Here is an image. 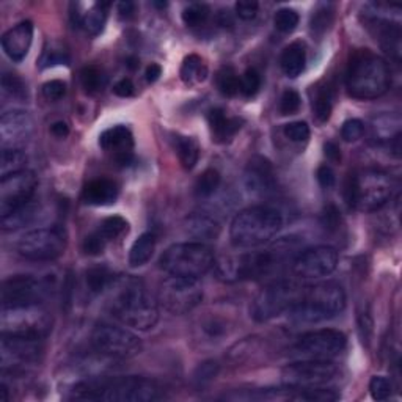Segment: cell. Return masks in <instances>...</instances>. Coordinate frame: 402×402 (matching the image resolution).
Here are the masks:
<instances>
[{"mask_svg":"<svg viewBox=\"0 0 402 402\" xmlns=\"http://www.w3.org/2000/svg\"><path fill=\"white\" fill-rule=\"evenodd\" d=\"M105 292L109 311L125 326L145 331L158 324V302L140 278L134 275L113 277Z\"/></svg>","mask_w":402,"mask_h":402,"instance_id":"obj_1","label":"cell"},{"mask_svg":"<svg viewBox=\"0 0 402 402\" xmlns=\"http://www.w3.org/2000/svg\"><path fill=\"white\" fill-rule=\"evenodd\" d=\"M73 398L107 402H151L162 398L160 386L150 378L128 376L110 381H83L73 386Z\"/></svg>","mask_w":402,"mask_h":402,"instance_id":"obj_2","label":"cell"},{"mask_svg":"<svg viewBox=\"0 0 402 402\" xmlns=\"http://www.w3.org/2000/svg\"><path fill=\"white\" fill-rule=\"evenodd\" d=\"M391 71L381 56L368 49L354 52L346 73V88L355 99H377L390 90Z\"/></svg>","mask_w":402,"mask_h":402,"instance_id":"obj_3","label":"cell"},{"mask_svg":"<svg viewBox=\"0 0 402 402\" xmlns=\"http://www.w3.org/2000/svg\"><path fill=\"white\" fill-rule=\"evenodd\" d=\"M282 227V214L274 207L252 206L239 212L231 222L230 237L239 249H254L272 241Z\"/></svg>","mask_w":402,"mask_h":402,"instance_id":"obj_4","label":"cell"},{"mask_svg":"<svg viewBox=\"0 0 402 402\" xmlns=\"http://www.w3.org/2000/svg\"><path fill=\"white\" fill-rule=\"evenodd\" d=\"M346 308V292L341 284L335 282H322L306 286L302 297L294 305L289 318L296 322L316 324L335 318Z\"/></svg>","mask_w":402,"mask_h":402,"instance_id":"obj_5","label":"cell"},{"mask_svg":"<svg viewBox=\"0 0 402 402\" xmlns=\"http://www.w3.org/2000/svg\"><path fill=\"white\" fill-rule=\"evenodd\" d=\"M393 181L388 173L377 168H363L351 176L347 185L349 206L360 212H374L388 203Z\"/></svg>","mask_w":402,"mask_h":402,"instance_id":"obj_6","label":"cell"},{"mask_svg":"<svg viewBox=\"0 0 402 402\" xmlns=\"http://www.w3.org/2000/svg\"><path fill=\"white\" fill-rule=\"evenodd\" d=\"M0 330H2V336L43 341L52 330V316L41 304L2 306Z\"/></svg>","mask_w":402,"mask_h":402,"instance_id":"obj_7","label":"cell"},{"mask_svg":"<svg viewBox=\"0 0 402 402\" xmlns=\"http://www.w3.org/2000/svg\"><path fill=\"white\" fill-rule=\"evenodd\" d=\"M215 257L210 245L203 242L175 244L162 253L160 269L173 277L200 278L214 267Z\"/></svg>","mask_w":402,"mask_h":402,"instance_id":"obj_8","label":"cell"},{"mask_svg":"<svg viewBox=\"0 0 402 402\" xmlns=\"http://www.w3.org/2000/svg\"><path fill=\"white\" fill-rule=\"evenodd\" d=\"M304 286L292 280H277L264 286L253 299L250 306L252 318L257 322H267L297 304Z\"/></svg>","mask_w":402,"mask_h":402,"instance_id":"obj_9","label":"cell"},{"mask_svg":"<svg viewBox=\"0 0 402 402\" xmlns=\"http://www.w3.org/2000/svg\"><path fill=\"white\" fill-rule=\"evenodd\" d=\"M91 344L96 352L110 359H133L142 352L140 338L130 330L109 322L96 324L91 331Z\"/></svg>","mask_w":402,"mask_h":402,"instance_id":"obj_10","label":"cell"},{"mask_svg":"<svg viewBox=\"0 0 402 402\" xmlns=\"http://www.w3.org/2000/svg\"><path fill=\"white\" fill-rule=\"evenodd\" d=\"M158 299L168 313L185 314L201 304L203 288L198 278L170 275L162 282Z\"/></svg>","mask_w":402,"mask_h":402,"instance_id":"obj_11","label":"cell"},{"mask_svg":"<svg viewBox=\"0 0 402 402\" xmlns=\"http://www.w3.org/2000/svg\"><path fill=\"white\" fill-rule=\"evenodd\" d=\"M66 242V233L61 228H38L21 237L18 252L30 261H53L65 253Z\"/></svg>","mask_w":402,"mask_h":402,"instance_id":"obj_12","label":"cell"},{"mask_svg":"<svg viewBox=\"0 0 402 402\" xmlns=\"http://www.w3.org/2000/svg\"><path fill=\"white\" fill-rule=\"evenodd\" d=\"M347 339L343 331L322 329L308 331L294 344V355L302 360H331L341 355L346 349Z\"/></svg>","mask_w":402,"mask_h":402,"instance_id":"obj_13","label":"cell"},{"mask_svg":"<svg viewBox=\"0 0 402 402\" xmlns=\"http://www.w3.org/2000/svg\"><path fill=\"white\" fill-rule=\"evenodd\" d=\"M336 366L330 360H300L284 366L282 382L289 388H316L335 381Z\"/></svg>","mask_w":402,"mask_h":402,"instance_id":"obj_14","label":"cell"},{"mask_svg":"<svg viewBox=\"0 0 402 402\" xmlns=\"http://www.w3.org/2000/svg\"><path fill=\"white\" fill-rule=\"evenodd\" d=\"M38 177L32 170L9 175L0 180V215H9L32 201Z\"/></svg>","mask_w":402,"mask_h":402,"instance_id":"obj_15","label":"cell"},{"mask_svg":"<svg viewBox=\"0 0 402 402\" xmlns=\"http://www.w3.org/2000/svg\"><path fill=\"white\" fill-rule=\"evenodd\" d=\"M338 252L330 245L311 247L302 252L292 261V272L302 280H318L335 272L338 266Z\"/></svg>","mask_w":402,"mask_h":402,"instance_id":"obj_16","label":"cell"},{"mask_svg":"<svg viewBox=\"0 0 402 402\" xmlns=\"http://www.w3.org/2000/svg\"><path fill=\"white\" fill-rule=\"evenodd\" d=\"M51 286L46 280L32 275H14L2 284V306L43 304Z\"/></svg>","mask_w":402,"mask_h":402,"instance_id":"obj_17","label":"cell"},{"mask_svg":"<svg viewBox=\"0 0 402 402\" xmlns=\"http://www.w3.org/2000/svg\"><path fill=\"white\" fill-rule=\"evenodd\" d=\"M41 352V339L2 336V341H0V363L4 371L22 369L34 365L40 359Z\"/></svg>","mask_w":402,"mask_h":402,"instance_id":"obj_18","label":"cell"},{"mask_svg":"<svg viewBox=\"0 0 402 402\" xmlns=\"http://www.w3.org/2000/svg\"><path fill=\"white\" fill-rule=\"evenodd\" d=\"M34 134V120L24 110H10L0 118L2 150H22Z\"/></svg>","mask_w":402,"mask_h":402,"instance_id":"obj_19","label":"cell"},{"mask_svg":"<svg viewBox=\"0 0 402 402\" xmlns=\"http://www.w3.org/2000/svg\"><path fill=\"white\" fill-rule=\"evenodd\" d=\"M99 146L107 154H110L112 159L117 162V164L123 167L133 164L134 137L129 128L117 125L105 129L99 137Z\"/></svg>","mask_w":402,"mask_h":402,"instance_id":"obj_20","label":"cell"},{"mask_svg":"<svg viewBox=\"0 0 402 402\" xmlns=\"http://www.w3.org/2000/svg\"><path fill=\"white\" fill-rule=\"evenodd\" d=\"M34 41V24L30 21L19 22L2 36V48L13 61H21L27 57Z\"/></svg>","mask_w":402,"mask_h":402,"instance_id":"obj_21","label":"cell"},{"mask_svg":"<svg viewBox=\"0 0 402 402\" xmlns=\"http://www.w3.org/2000/svg\"><path fill=\"white\" fill-rule=\"evenodd\" d=\"M245 182L247 187L253 192L264 193L267 190H272L275 184L272 164L264 158H253L249 162V167H247Z\"/></svg>","mask_w":402,"mask_h":402,"instance_id":"obj_22","label":"cell"},{"mask_svg":"<svg viewBox=\"0 0 402 402\" xmlns=\"http://www.w3.org/2000/svg\"><path fill=\"white\" fill-rule=\"evenodd\" d=\"M118 198V185L107 177L93 180L82 190V200L91 206H109Z\"/></svg>","mask_w":402,"mask_h":402,"instance_id":"obj_23","label":"cell"},{"mask_svg":"<svg viewBox=\"0 0 402 402\" xmlns=\"http://www.w3.org/2000/svg\"><path fill=\"white\" fill-rule=\"evenodd\" d=\"M184 230L190 237L197 239L195 242L203 244L207 241H215L220 234L219 222L203 212H193L189 217H185Z\"/></svg>","mask_w":402,"mask_h":402,"instance_id":"obj_24","label":"cell"},{"mask_svg":"<svg viewBox=\"0 0 402 402\" xmlns=\"http://www.w3.org/2000/svg\"><path fill=\"white\" fill-rule=\"evenodd\" d=\"M109 6L110 4L107 2H98L90 6L85 13H73L74 22L79 27H82L88 35L96 36L103 32V29L105 26L107 10H109Z\"/></svg>","mask_w":402,"mask_h":402,"instance_id":"obj_25","label":"cell"},{"mask_svg":"<svg viewBox=\"0 0 402 402\" xmlns=\"http://www.w3.org/2000/svg\"><path fill=\"white\" fill-rule=\"evenodd\" d=\"M207 123H210L212 140L219 143L228 142L239 129H241V121L237 118H228L225 110L212 109L207 113Z\"/></svg>","mask_w":402,"mask_h":402,"instance_id":"obj_26","label":"cell"},{"mask_svg":"<svg viewBox=\"0 0 402 402\" xmlns=\"http://www.w3.org/2000/svg\"><path fill=\"white\" fill-rule=\"evenodd\" d=\"M306 63V52L304 44L300 43H292L286 48L282 53L280 65L283 73L294 79V77H299L305 69Z\"/></svg>","mask_w":402,"mask_h":402,"instance_id":"obj_27","label":"cell"},{"mask_svg":"<svg viewBox=\"0 0 402 402\" xmlns=\"http://www.w3.org/2000/svg\"><path fill=\"white\" fill-rule=\"evenodd\" d=\"M154 250H156V236L153 233H143L130 247L129 264L133 267L145 266L153 258Z\"/></svg>","mask_w":402,"mask_h":402,"instance_id":"obj_28","label":"cell"},{"mask_svg":"<svg viewBox=\"0 0 402 402\" xmlns=\"http://www.w3.org/2000/svg\"><path fill=\"white\" fill-rule=\"evenodd\" d=\"M180 76L181 81L185 85H190L192 87V85H197L206 79L207 66L200 56H197V53H190V56L185 57L182 61Z\"/></svg>","mask_w":402,"mask_h":402,"instance_id":"obj_29","label":"cell"},{"mask_svg":"<svg viewBox=\"0 0 402 402\" xmlns=\"http://www.w3.org/2000/svg\"><path fill=\"white\" fill-rule=\"evenodd\" d=\"M175 150L177 154V159H180L181 165L185 170H192L197 165L200 158V145L195 138L187 135H176Z\"/></svg>","mask_w":402,"mask_h":402,"instance_id":"obj_30","label":"cell"},{"mask_svg":"<svg viewBox=\"0 0 402 402\" xmlns=\"http://www.w3.org/2000/svg\"><path fill=\"white\" fill-rule=\"evenodd\" d=\"M36 214H38V206L30 201V203L19 207V210H16V211H13L11 214L4 215V217H2V228L5 231L19 230L22 227L29 225V223L35 219Z\"/></svg>","mask_w":402,"mask_h":402,"instance_id":"obj_31","label":"cell"},{"mask_svg":"<svg viewBox=\"0 0 402 402\" xmlns=\"http://www.w3.org/2000/svg\"><path fill=\"white\" fill-rule=\"evenodd\" d=\"M289 388V386H288ZM288 398L292 401H308V402H330L339 399V394L326 386H316V388H289Z\"/></svg>","mask_w":402,"mask_h":402,"instance_id":"obj_32","label":"cell"},{"mask_svg":"<svg viewBox=\"0 0 402 402\" xmlns=\"http://www.w3.org/2000/svg\"><path fill=\"white\" fill-rule=\"evenodd\" d=\"M27 156L22 150H2L0 156V176L5 177L13 173L27 170Z\"/></svg>","mask_w":402,"mask_h":402,"instance_id":"obj_33","label":"cell"},{"mask_svg":"<svg viewBox=\"0 0 402 402\" xmlns=\"http://www.w3.org/2000/svg\"><path fill=\"white\" fill-rule=\"evenodd\" d=\"M215 82L223 96L233 98L241 91V76H237L233 66H223L215 76Z\"/></svg>","mask_w":402,"mask_h":402,"instance_id":"obj_34","label":"cell"},{"mask_svg":"<svg viewBox=\"0 0 402 402\" xmlns=\"http://www.w3.org/2000/svg\"><path fill=\"white\" fill-rule=\"evenodd\" d=\"M81 83L87 93H98L105 87L107 77L98 66H85L81 71Z\"/></svg>","mask_w":402,"mask_h":402,"instance_id":"obj_35","label":"cell"},{"mask_svg":"<svg viewBox=\"0 0 402 402\" xmlns=\"http://www.w3.org/2000/svg\"><path fill=\"white\" fill-rule=\"evenodd\" d=\"M220 182H222V177L217 170H214V168L206 170V172L201 173V176L197 180V184H195L197 197L207 198V197L214 195L215 190L219 189Z\"/></svg>","mask_w":402,"mask_h":402,"instance_id":"obj_36","label":"cell"},{"mask_svg":"<svg viewBox=\"0 0 402 402\" xmlns=\"http://www.w3.org/2000/svg\"><path fill=\"white\" fill-rule=\"evenodd\" d=\"M128 228L129 223L125 219L120 217V215H113V217H107L103 223H100L98 233L105 239L107 244H109L110 241H115V239H118L125 233H128Z\"/></svg>","mask_w":402,"mask_h":402,"instance_id":"obj_37","label":"cell"},{"mask_svg":"<svg viewBox=\"0 0 402 402\" xmlns=\"http://www.w3.org/2000/svg\"><path fill=\"white\" fill-rule=\"evenodd\" d=\"M313 113L318 123H327L331 115V91L329 87H322L316 91L313 100Z\"/></svg>","mask_w":402,"mask_h":402,"instance_id":"obj_38","label":"cell"},{"mask_svg":"<svg viewBox=\"0 0 402 402\" xmlns=\"http://www.w3.org/2000/svg\"><path fill=\"white\" fill-rule=\"evenodd\" d=\"M113 277L109 269L107 267H93L87 272V284H88V289L93 294H100V292H105L107 288H109V284L112 283Z\"/></svg>","mask_w":402,"mask_h":402,"instance_id":"obj_39","label":"cell"},{"mask_svg":"<svg viewBox=\"0 0 402 402\" xmlns=\"http://www.w3.org/2000/svg\"><path fill=\"white\" fill-rule=\"evenodd\" d=\"M210 6L205 4H192L182 11V22L187 27H198L210 18Z\"/></svg>","mask_w":402,"mask_h":402,"instance_id":"obj_40","label":"cell"},{"mask_svg":"<svg viewBox=\"0 0 402 402\" xmlns=\"http://www.w3.org/2000/svg\"><path fill=\"white\" fill-rule=\"evenodd\" d=\"M299 14L296 10H291V9H282L275 13V18H274V24L277 27L278 32L282 34H291L294 30L297 29L299 26Z\"/></svg>","mask_w":402,"mask_h":402,"instance_id":"obj_41","label":"cell"},{"mask_svg":"<svg viewBox=\"0 0 402 402\" xmlns=\"http://www.w3.org/2000/svg\"><path fill=\"white\" fill-rule=\"evenodd\" d=\"M331 21H334V10L330 9V5H319L318 9L313 11L311 16V30L314 34H324L330 27Z\"/></svg>","mask_w":402,"mask_h":402,"instance_id":"obj_42","label":"cell"},{"mask_svg":"<svg viewBox=\"0 0 402 402\" xmlns=\"http://www.w3.org/2000/svg\"><path fill=\"white\" fill-rule=\"evenodd\" d=\"M2 90H4L5 95H9L11 98H16V99H26L27 98L26 83L22 82V79H19L16 74L5 73L2 76Z\"/></svg>","mask_w":402,"mask_h":402,"instance_id":"obj_43","label":"cell"},{"mask_svg":"<svg viewBox=\"0 0 402 402\" xmlns=\"http://www.w3.org/2000/svg\"><path fill=\"white\" fill-rule=\"evenodd\" d=\"M217 374H219L217 361L207 360L205 363H201V365L195 369V373H193V382H195L198 388H203V386H206L207 383H211Z\"/></svg>","mask_w":402,"mask_h":402,"instance_id":"obj_44","label":"cell"},{"mask_svg":"<svg viewBox=\"0 0 402 402\" xmlns=\"http://www.w3.org/2000/svg\"><path fill=\"white\" fill-rule=\"evenodd\" d=\"M369 391L371 396L376 401H386L390 399L393 393V383L388 377L383 376H374L369 382Z\"/></svg>","mask_w":402,"mask_h":402,"instance_id":"obj_45","label":"cell"},{"mask_svg":"<svg viewBox=\"0 0 402 402\" xmlns=\"http://www.w3.org/2000/svg\"><path fill=\"white\" fill-rule=\"evenodd\" d=\"M261 88V74L254 68L245 69V73L241 76V93L247 98H252L257 95Z\"/></svg>","mask_w":402,"mask_h":402,"instance_id":"obj_46","label":"cell"},{"mask_svg":"<svg viewBox=\"0 0 402 402\" xmlns=\"http://www.w3.org/2000/svg\"><path fill=\"white\" fill-rule=\"evenodd\" d=\"M302 99L296 90H286L280 99V113L282 115H294L300 109Z\"/></svg>","mask_w":402,"mask_h":402,"instance_id":"obj_47","label":"cell"},{"mask_svg":"<svg viewBox=\"0 0 402 402\" xmlns=\"http://www.w3.org/2000/svg\"><path fill=\"white\" fill-rule=\"evenodd\" d=\"M284 135L292 142H305L310 137V128L305 121H294L284 126Z\"/></svg>","mask_w":402,"mask_h":402,"instance_id":"obj_48","label":"cell"},{"mask_svg":"<svg viewBox=\"0 0 402 402\" xmlns=\"http://www.w3.org/2000/svg\"><path fill=\"white\" fill-rule=\"evenodd\" d=\"M365 134V125H363L361 120L352 118L344 121V125L341 128V137L346 142H357L359 138Z\"/></svg>","mask_w":402,"mask_h":402,"instance_id":"obj_49","label":"cell"},{"mask_svg":"<svg viewBox=\"0 0 402 402\" xmlns=\"http://www.w3.org/2000/svg\"><path fill=\"white\" fill-rule=\"evenodd\" d=\"M68 53L61 49H52V51H44L40 58V66L41 68H49L56 65H68Z\"/></svg>","mask_w":402,"mask_h":402,"instance_id":"obj_50","label":"cell"},{"mask_svg":"<svg viewBox=\"0 0 402 402\" xmlns=\"http://www.w3.org/2000/svg\"><path fill=\"white\" fill-rule=\"evenodd\" d=\"M105 245H107L105 239L100 236L98 231H95V233H91L90 236L85 237L83 252L87 254H91V257H96V254H100L104 252Z\"/></svg>","mask_w":402,"mask_h":402,"instance_id":"obj_51","label":"cell"},{"mask_svg":"<svg viewBox=\"0 0 402 402\" xmlns=\"http://www.w3.org/2000/svg\"><path fill=\"white\" fill-rule=\"evenodd\" d=\"M66 93V85L65 82L61 81H49L43 85V95L48 100H52V103H56V100H60L61 98L65 96Z\"/></svg>","mask_w":402,"mask_h":402,"instance_id":"obj_52","label":"cell"},{"mask_svg":"<svg viewBox=\"0 0 402 402\" xmlns=\"http://www.w3.org/2000/svg\"><path fill=\"white\" fill-rule=\"evenodd\" d=\"M259 4L254 0H239L236 4V14L242 21H252L257 18Z\"/></svg>","mask_w":402,"mask_h":402,"instance_id":"obj_53","label":"cell"},{"mask_svg":"<svg viewBox=\"0 0 402 402\" xmlns=\"http://www.w3.org/2000/svg\"><path fill=\"white\" fill-rule=\"evenodd\" d=\"M316 176H318V181L324 189H331L335 185L336 177H335L334 170H331L329 165H321L318 168V173H316Z\"/></svg>","mask_w":402,"mask_h":402,"instance_id":"obj_54","label":"cell"},{"mask_svg":"<svg viewBox=\"0 0 402 402\" xmlns=\"http://www.w3.org/2000/svg\"><path fill=\"white\" fill-rule=\"evenodd\" d=\"M113 93L120 98H129L134 95V83L130 79H121L120 82L115 83Z\"/></svg>","mask_w":402,"mask_h":402,"instance_id":"obj_55","label":"cell"},{"mask_svg":"<svg viewBox=\"0 0 402 402\" xmlns=\"http://www.w3.org/2000/svg\"><path fill=\"white\" fill-rule=\"evenodd\" d=\"M338 223H339L338 210L335 206H329L326 212H324V225H326V228L334 230L338 227Z\"/></svg>","mask_w":402,"mask_h":402,"instance_id":"obj_56","label":"cell"},{"mask_svg":"<svg viewBox=\"0 0 402 402\" xmlns=\"http://www.w3.org/2000/svg\"><path fill=\"white\" fill-rule=\"evenodd\" d=\"M324 153H326L327 159H330L331 162L341 160V151H339L338 145L334 142H327L326 145H324Z\"/></svg>","mask_w":402,"mask_h":402,"instance_id":"obj_57","label":"cell"},{"mask_svg":"<svg viewBox=\"0 0 402 402\" xmlns=\"http://www.w3.org/2000/svg\"><path fill=\"white\" fill-rule=\"evenodd\" d=\"M118 13L123 19H129L134 16L135 5L133 2H120L118 4Z\"/></svg>","mask_w":402,"mask_h":402,"instance_id":"obj_58","label":"cell"},{"mask_svg":"<svg viewBox=\"0 0 402 402\" xmlns=\"http://www.w3.org/2000/svg\"><path fill=\"white\" fill-rule=\"evenodd\" d=\"M51 133L56 135V137H58V138H65L69 134V128H68L66 123L57 121V123H53V125L51 126Z\"/></svg>","mask_w":402,"mask_h":402,"instance_id":"obj_59","label":"cell"},{"mask_svg":"<svg viewBox=\"0 0 402 402\" xmlns=\"http://www.w3.org/2000/svg\"><path fill=\"white\" fill-rule=\"evenodd\" d=\"M146 81H148L150 83L153 82H156L159 77L162 76V68L156 63H151L148 68H146Z\"/></svg>","mask_w":402,"mask_h":402,"instance_id":"obj_60","label":"cell"},{"mask_svg":"<svg viewBox=\"0 0 402 402\" xmlns=\"http://www.w3.org/2000/svg\"><path fill=\"white\" fill-rule=\"evenodd\" d=\"M219 22H220V26H223V27H227V24L228 26H231L233 24V21H231V14H230V11L227 10H223V11H220V14H219Z\"/></svg>","mask_w":402,"mask_h":402,"instance_id":"obj_61","label":"cell"},{"mask_svg":"<svg viewBox=\"0 0 402 402\" xmlns=\"http://www.w3.org/2000/svg\"><path fill=\"white\" fill-rule=\"evenodd\" d=\"M0 401L2 402L9 401V386H6L5 382H2V385H0Z\"/></svg>","mask_w":402,"mask_h":402,"instance_id":"obj_62","label":"cell"},{"mask_svg":"<svg viewBox=\"0 0 402 402\" xmlns=\"http://www.w3.org/2000/svg\"><path fill=\"white\" fill-rule=\"evenodd\" d=\"M128 61H129L128 66H129L130 69H135V68L138 66V60H137V58H129Z\"/></svg>","mask_w":402,"mask_h":402,"instance_id":"obj_63","label":"cell"}]
</instances>
